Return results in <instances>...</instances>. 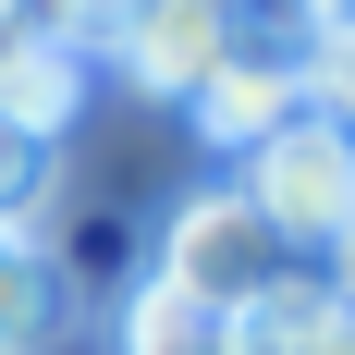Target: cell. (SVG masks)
Wrapping results in <instances>:
<instances>
[{
	"instance_id": "1",
	"label": "cell",
	"mask_w": 355,
	"mask_h": 355,
	"mask_svg": "<svg viewBox=\"0 0 355 355\" xmlns=\"http://www.w3.org/2000/svg\"><path fill=\"white\" fill-rule=\"evenodd\" d=\"M245 209L282 233L294 270H331V245L355 233V135L331 123V110H294L270 147H245Z\"/></svg>"
},
{
	"instance_id": "2",
	"label": "cell",
	"mask_w": 355,
	"mask_h": 355,
	"mask_svg": "<svg viewBox=\"0 0 355 355\" xmlns=\"http://www.w3.org/2000/svg\"><path fill=\"white\" fill-rule=\"evenodd\" d=\"M282 270H294V257H282V233L245 209V184H196V196L159 220V257H147V282H172L184 306H209L220 331L245 319Z\"/></svg>"
},
{
	"instance_id": "3",
	"label": "cell",
	"mask_w": 355,
	"mask_h": 355,
	"mask_svg": "<svg viewBox=\"0 0 355 355\" xmlns=\"http://www.w3.org/2000/svg\"><path fill=\"white\" fill-rule=\"evenodd\" d=\"M98 49L123 62L135 98H196V86L220 73V49H233V0H135Z\"/></svg>"
},
{
	"instance_id": "4",
	"label": "cell",
	"mask_w": 355,
	"mask_h": 355,
	"mask_svg": "<svg viewBox=\"0 0 355 355\" xmlns=\"http://www.w3.org/2000/svg\"><path fill=\"white\" fill-rule=\"evenodd\" d=\"M184 110H196V135H209V147H233V159H245V147H270L294 110H306V62H270V49H245V37H233V49H220V73H209Z\"/></svg>"
},
{
	"instance_id": "5",
	"label": "cell",
	"mask_w": 355,
	"mask_h": 355,
	"mask_svg": "<svg viewBox=\"0 0 355 355\" xmlns=\"http://www.w3.org/2000/svg\"><path fill=\"white\" fill-rule=\"evenodd\" d=\"M73 110H86V49H62V37H12V49H0V135L62 147Z\"/></svg>"
},
{
	"instance_id": "6",
	"label": "cell",
	"mask_w": 355,
	"mask_h": 355,
	"mask_svg": "<svg viewBox=\"0 0 355 355\" xmlns=\"http://www.w3.org/2000/svg\"><path fill=\"white\" fill-rule=\"evenodd\" d=\"M73 319V282L49 270V245H0V355H37Z\"/></svg>"
},
{
	"instance_id": "7",
	"label": "cell",
	"mask_w": 355,
	"mask_h": 355,
	"mask_svg": "<svg viewBox=\"0 0 355 355\" xmlns=\"http://www.w3.org/2000/svg\"><path fill=\"white\" fill-rule=\"evenodd\" d=\"M123 355H220V319L184 306L172 282H135L123 294Z\"/></svg>"
},
{
	"instance_id": "8",
	"label": "cell",
	"mask_w": 355,
	"mask_h": 355,
	"mask_svg": "<svg viewBox=\"0 0 355 355\" xmlns=\"http://www.w3.org/2000/svg\"><path fill=\"white\" fill-rule=\"evenodd\" d=\"M49 196H62V147H37V135H0V245H37Z\"/></svg>"
},
{
	"instance_id": "9",
	"label": "cell",
	"mask_w": 355,
	"mask_h": 355,
	"mask_svg": "<svg viewBox=\"0 0 355 355\" xmlns=\"http://www.w3.org/2000/svg\"><path fill=\"white\" fill-rule=\"evenodd\" d=\"M135 0H37V37H62V49H98Z\"/></svg>"
},
{
	"instance_id": "10",
	"label": "cell",
	"mask_w": 355,
	"mask_h": 355,
	"mask_svg": "<svg viewBox=\"0 0 355 355\" xmlns=\"http://www.w3.org/2000/svg\"><path fill=\"white\" fill-rule=\"evenodd\" d=\"M12 37H37V0H0V49H12Z\"/></svg>"
},
{
	"instance_id": "11",
	"label": "cell",
	"mask_w": 355,
	"mask_h": 355,
	"mask_svg": "<svg viewBox=\"0 0 355 355\" xmlns=\"http://www.w3.org/2000/svg\"><path fill=\"white\" fill-rule=\"evenodd\" d=\"M331 294H343V306H355V233H343V245H331Z\"/></svg>"
},
{
	"instance_id": "12",
	"label": "cell",
	"mask_w": 355,
	"mask_h": 355,
	"mask_svg": "<svg viewBox=\"0 0 355 355\" xmlns=\"http://www.w3.org/2000/svg\"><path fill=\"white\" fill-rule=\"evenodd\" d=\"M233 12H257V0H233Z\"/></svg>"
},
{
	"instance_id": "13",
	"label": "cell",
	"mask_w": 355,
	"mask_h": 355,
	"mask_svg": "<svg viewBox=\"0 0 355 355\" xmlns=\"http://www.w3.org/2000/svg\"><path fill=\"white\" fill-rule=\"evenodd\" d=\"M343 12H355V0H343Z\"/></svg>"
}]
</instances>
